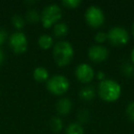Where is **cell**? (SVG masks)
Here are the masks:
<instances>
[{"mask_svg":"<svg viewBox=\"0 0 134 134\" xmlns=\"http://www.w3.org/2000/svg\"><path fill=\"white\" fill-rule=\"evenodd\" d=\"M95 41L97 44L103 45V43H105L106 41H108V35L106 32L104 31H98L95 35Z\"/></svg>","mask_w":134,"mask_h":134,"instance_id":"obj_22","label":"cell"},{"mask_svg":"<svg viewBox=\"0 0 134 134\" xmlns=\"http://www.w3.org/2000/svg\"><path fill=\"white\" fill-rule=\"evenodd\" d=\"M25 21L30 24H37L41 21V14L36 9L30 8L25 14Z\"/></svg>","mask_w":134,"mask_h":134,"instance_id":"obj_15","label":"cell"},{"mask_svg":"<svg viewBox=\"0 0 134 134\" xmlns=\"http://www.w3.org/2000/svg\"><path fill=\"white\" fill-rule=\"evenodd\" d=\"M131 34H132V37L134 39V23L132 24V28H131Z\"/></svg>","mask_w":134,"mask_h":134,"instance_id":"obj_28","label":"cell"},{"mask_svg":"<svg viewBox=\"0 0 134 134\" xmlns=\"http://www.w3.org/2000/svg\"><path fill=\"white\" fill-rule=\"evenodd\" d=\"M46 88L54 96H63L70 88V82L66 76L63 75H54L46 82Z\"/></svg>","mask_w":134,"mask_h":134,"instance_id":"obj_4","label":"cell"},{"mask_svg":"<svg viewBox=\"0 0 134 134\" xmlns=\"http://www.w3.org/2000/svg\"><path fill=\"white\" fill-rule=\"evenodd\" d=\"M50 127L52 129V131L60 132L63 128V121L59 116H55V117H52L50 120Z\"/></svg>","mask_w":134,"mask_h":134,"instance_id":"obj_17","label":"cell"},{"mask_svg":"<svg viewBox=\"0 0 134 134\" xmlns=\"http://www.w3.org/2000/svg\"><path fill=\"white\" fill-rule=\"evenodd\" d=\"M73 104L68 97H61L56 103V110L59 116H66L71 112Z\"/></svg>","mask_w":134,"mask_h":134,"instance_id":"obj_10","label":"cell"},{"mask_svg":"<svg viewBox=\"0 0 134 134\" xmlns=\"http://www.w3.org/2000/svg\"><path fill=\"white\" fill-rule=\"evenodd\" d=\"M109 52L106 46L99 44H94L88 48L87 57L91 62L95 63H100L105 62L108 58Z\"/></svg>","mask_w":134,"mask_h":134,"instance_id":"obj_9","label":"cell"},{"mask_svg":"<svg viewBox=\"0 0 134 134\" xmlns=\"http://www.w3.org/2000/svg\"><path fill=\"white\" fill-rule=\"evenodd\" d=\"M75 56V50L71 42L59 41L52 47V57L59 67H65L69 64Z\"/></svg>","mask_w":134,"mask_h":134,"instance_id":"obj_2","label":"cell"},{"mask_svg":"<svg viewBox=\"0 0 134 134\" xmlns=\"http://www.w3.org/2000/svg\"><path fill=\"white\" fill-rule=\"evenodd\" d=\"M130 63L134 65V47L132 48L131 52H130Z\"/></svg>","mask_w":134,"mask_h":134,"instance_id":"obj_27","label":"cell"},{"mask_svg":"<svg viewBox=\"0 0 134 134\" xmlns=\"http://www.w3.org/2000/svg\"><path fill=\"white\" fill-rule=\"evenodd\" d=\"M63 18L62 8L57 4H50L41 13V23L44 29H52Z\"/></svg>","mask_w":134,"mask_h":134,"instance_id":"obj_3","label":"cell"},{"mask_svg":"<svg viewBox=\"0 0 134 134\" xmlns=\"http://www.w3.org/2000/svg\"><path fill=\"white\" fill-rule=\"evenodd\" d=\"M96 72L94 68L86 63H79L75 69V78L81 83V84L90 85V83L95 79Z\"/></svg>","mask_w":134,"mask_h":134,"instance_id":"obj_8","label":"cell"},{"mask_svg":"<svg viewBox=\"0 0 134 134\" xmlns=\"http://www.w3.org/2000/svg\"><path fill=\"white\" fill-rule=\"evenodd\" d=\"M121 86L119 82L110 78H106L97 85V94L103 101L113 103L119 100L121 96Z\"/></svg>","mask_w":134,"mask_h":134,"instance_id":"obj_1","label":"cell"},{"mask_svg":"<svg viewBox=\"0 0 134 134\" xmlns=\"http://www.w3.org/2000/svg\"><path fill=\"white\" fill-rule=\"evenodd\" d=\"M85 19L86 24L93 29H98L102 27L105 23L104 11L97 6H90L86 8L85 13Z\"/></svg>","mask_w":134,"mask_h":134,"instance_id":"obj_5","label":"cell"},{"mask_svg":"<svg viewBox=\"0 0 134 134\" xmlns=\"http://www.w3.org/2000/svg\"><path fill=\"white\" fill-rule=\"evenodd\" d=\"M121 73L126 77H133L134 76V65L130 62H125L121 64Z\"/></svg>","mask_w":134,"mask_h":134,"instance_id":"obj_18","label":"cell"},{"mask_svg":"<svg viewBox=\"0 0 134 134\" xmlns=\"http://www.w3.org/2000/svg\"><path fill=\"white\" fill-rule=\"evenodd\" d=\"M90 119V112L86 108H82L78 111L77 113V119H78V123L81 125L86 123Z\"/></svg>","mask_w":134,"mask_h":134,"instance_id":"obj_20","label":"cell"},{"mask_svg":"<svg viewBox=\"0 0 134 134\" xmlns=\"http://www.w3.org/2000/svg\"><path fill=\"white\" fill-rule=\"evenodd\" d=\"M107 35L109 44L115 47L124 46L130 41V33L123 27H113L107 32Z\"/></svg>","mask_w":134,"mask_h":134,"instance_id":"obj_6","label":"cell"},{"mask_svg":"<svg viewBox=\"0 0 134 134\" xmlns=\"http://www.w3.org/2000/svg\"><path fill=\"white\" fill-rule=\"evenodd\" d=\"M95 78H97L99 82H101V81L105 80V79L107 78L106 74H105L103 71H97V73H96V75H95Z\"/></svg>","mask_w":134,"mask_h":134,"instance_id":"obj_25","label":"cell"},{"mask_svg":"<svg viewBox=\"0 0 134 134\" xmlns=\"http://www.w3.org/2000/svg\"><path fill=\"white\" fill-rule=\"evenodd\" d=\"M38 45L42 50H50L54 45L53 37L49 34H42L38 39Z\"/></svg>","mask_w":134,"mask_h":134,"instance_id":"obj_14","label":"cell"},{"mask_svg":"<svg viewBox=\"0 0 134 134\" xmlns=\"http://www.w3.org/2000/svg\"><path fill=\"white\" fill-rule=\"evenodd\" d=\"M81 5L80 0H63L62 1V6L67 9H75Z\"/></svg>","mask_w":134,"mask_h":134,"instance_id":"obj_21","label":"cell"},{"mask_svg":"<svg viewBox=\"0 0 134 134\" xmlns=\"http://www.w3.org/2000/svg\"><path fill=\"white\" fill-rule=\"evenodd\" d=\"M97 96V89L91 85H86L81 88L79 92V97L83 101H91Z\"/></svg>","mask_w":134,"mask_h":134,"instance_id":"obj_11","label":"cell"},{"mask_svg":"<svg viewBox=\"0 0 134 134\" xmlns=\"http://www.w3.org/2000/svg\"><path fill=\"white\" fill-rule=\"evenodd\" d=\"M32 75H33L34 80L38 83H46L47 80L50 78L49 71L43 66L36 67L35 69H34Z\"/></svg>","mask_w":134,"mask_h":134,"instance_id":"obj_13","label":"cell"},{"mask_svg":"<svg viewBox=\"0 0 134 134\" xmlns=\"http://www.w3.org/2000/svg\"><path fill=\"white\" fill-rule=\"evenodd\" d=\"M126 115L130 120L134 122V101L128 104L126 108Z\"/></svg>","mask_w":134,"mask_h":134,"instance_id":"obj_23","label":"cell"},{"mask_svg":"<svg viewBox=\"0 0 134 134\" xmlns=\"http://www.w3.org/2000/svg\"><path fill=\"white\" fill-rule=\"evenodd\" d=\"M8 46L12 52L17 54H22L28 50V38L22 31H15L8 36Z\"/></svg>","mask_w":134,"mask_h":134,"instance_id":"obj_7","label":"cell"},{"mask_svg":"<svg viewBox=\"0 0 134 134\" xmlns=\"http://www.w3.org/2000/svg\"><path fill=\"white\" fill-rule=\"evenodd\" d=\"M65 134H85L84 127L78 122H72L67 126Z\"/></svg>","mask_w":134,"mask_h":134,"instance_id":"obj_16","label":"cell"},{"mask_svg":"<svg viewBox=\"0 0 134 134\" xmlns=\"http://www.w3.org/2000/svg\"><path fill=\"white\" fill-rule=\"evenodd\" d=\"M11 23H12V26L17 30V31H21V30L25 27L26 21H25L24 18L17 14V15H14L12 17Z\"/></svg>","mask_w":134,"mask_h":134,"instance_id":"obj_19","label":"cell"},{"mask_svg":"<svg viewBox=\"0 0 134 134\" xmlns=\"http://www.w3.org/2000/svg\"><path fill=\"white\" fill-rule=\"evenodd\" d=\"M52 35L55 38H58V39H61V38H63L68 34L69 32V27L66 23L64 22H60L56 23L53 27L52 28Z\"/></svg>","mask_w":134,"mask_h":134,"instance_id":"obj_12","label":"cell"},{"mask_svg":"<svg viewBox=\"0 0 134 134\" xmlns=\"http://www.w3.org/2000/svg\"><path fill=\"white\" fill-rule=\"evenodd\" d=\"M4 60H5V52H4V51H3L2 49L0 48V65L3 63Z\"/></svg>","mask_w":134,"mask_h":134,"instance_id":"obj_26","label":"cell"},{"mask_svg":"<svg viewBox=\"0 0 134 134\" xmlns=\"http://www.w3.org/2000/svg\"><path fill=\"white\" fill-rule=\"evenodd\" d=\"M8 39V31H7L5 29L0 28V48L3 44H5L7 41Z\"/></svg>","mask_w":134,"mask_h":134,"instance_id":"obj_24","label":"cell"}]
</instances>
